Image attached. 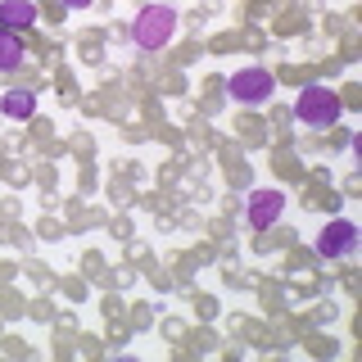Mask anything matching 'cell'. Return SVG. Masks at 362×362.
<instances>
[{"label":"cell","instance_id":"cell-5","mask_svg":"<svg viewBox=\"0 0 362 362\" xmlns=\"http://www.w3.org/2000/svg\"><path fill=\"white\" fill-rule=\"evenodd\" d=\"M245 213H249V222H254V231H267V226L286 213V190H249Z\"/></svg>","mask_w":362,"mask_h":362},{"label":"cell","instance_id":"cell-3","mask_svg":"<svg viewBox=\"0 0 362 362\" xmlns=\"http://www.w3.org/2000/svg\"><path fill=\"white\" fill-rule=\"evenodd\" d=\"M272 90H276V77H272L267 68H240V73L226 77V95H231L235 105H267Z\"/></svg>","mask_w":362,"mask_h":362},{"label":"cell","instance_id":"cell-1","mask_svg":"<svg viewBox=\"0 0 362 362\" xmlns=\"http://www.w3.org/2000/svg\"><path fill=\"white\" fill-rule=\"evenodd\" d=\"M177 32V5H145L132 18V41L141 50H163Z\"/></svg>","mask_w":362,"mask_h":362},{"label":"cell","instance_id":"cell-6","mask_svg":"<svg viewBox=\"0 0 362 362\" xmlns=\"http://www.w3.org/2000/svg\"><path fill=\"white\" fill-rule=\"evenodd\" d=\"M37 5L32 0H0V28H32Z\"/></svg>","mask_w":362,"mask_h":362},{"label":"cell","instance_id":"cell-7","mask_svg":"<svg viewBox=\"0 0 362 362\" xmlns=\"http://www.w3.org/2000/svg\"><path fill=\"white\" fill-rule=\"evenodd\" d=\"M23 37H14V28H0V73H14L23 64Z\"/></svg>","mask_w":362,"mask_h":362},{"label":"cell","instance_id":"cell-8","mask_svg":"<svg viewBox=\"0 0 362 362\" xmlns=\"http://www.w3.org/2000/svg\"><path fill=\"white\" fill-rule=\"evenodd\" d=\"M0 109H5L14 122H23V118H32V113H37V95H32V90H9V95L0 100Z\"/></svg>","mask_w":362,"mask_h":362},{"label":"cell","instance_id":"cell-2","mask_svg":"<svg viewBox=\"0 0 362 362\" xmlns=\"http://www.w3.org/2000/svg\"><path fill=\"white\" fill-rule=\"evenodd\" d=\"M344 105H339V95L331 86H303L299 100H294V118L303 122V127H335Z\"/></svg>","mask_w":362,"mask_h":362},{"label":"cell","instance_id":"cell-4","mask_svg":"<svg viewBox=\"0 0 362 362\" xmlns=\"http://www.w3.org/2000/svg\"><path fill=\"white\" fill-rule=\"evenodd\" d=\"M358 240H362L358 222H349V218L326 222L322 235H317V254H326V258H349V254L358 249Z\"/></svg>","mask_w":362,"mask_h":362},{"label":"cell","instance_id":"cell-9","mask_svg":"<svg viewBox=\"0 0 362 362\" xmlns=\"http://www.w3.org/2000/svg\"><path fill=\"white\" fill-rule=\"evenodd\" d=\"M68 9H86V5H95V0H64Z\"/></svg>","mask_w":362,"mask_h":362}]
</instances>
